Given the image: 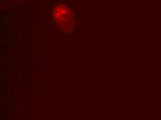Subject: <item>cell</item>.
Instances as JSON below:
<instances>
[{
	"mask_svg": "<svg viewBox=\"0 0 161 120\" xmlns=\"http://www.w3.org/2000/svg\"><path fill=\"white\" fill-rule=\"evenodd\" d=\"M68 11L57 12L54 15L57 24L64 31L70 30L72 26V16Z\"/></svg>",
	"mask_w": 161,
	"mask_h": 120,
	"instance_id": "1",
	"label": "cell"
}]
</instances>
